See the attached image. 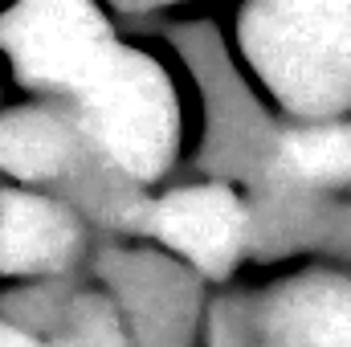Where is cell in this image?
Instances as JSON below:
<instances>
[{"label":"cell","instance_id":"cell-1","mask_svg":"<svg viewBox=\"0 0 351 347\" xmlns=\"http://www.w3.org/2000/svg\"><path fill=\"white\" fill-rule=\"evenodd\" d=\"M241 41L294 110H335L351 102V4H258Z\"/></svg>","mask_w":351,"mask_h":347},{"label":"cell","instance_id":"cell-2","mask_svg":"<svg viewBox=\"0 0 351 347\" xmlns=\"http://www.w3.org/2000/svg\"><path fill=\"white\" fill-rule=\"evenodd\" d=\"M74 94L82 102L86 135L119 172L135 180L164 172L176 147V98L156 62L110 45Z\"/></svg>","mask_w":351,"mask_h":347},{"label":"cell","instance_id":"cell-3","mask_svg":"<svg viewBox=\"0 0 351 347\" xmlns=\"http://www.w3.org/2000/svg\"><path fill=\"white\" fill-rule=\"evenodd\" d=\"M0 41L37 86L78 90L110 53V33L90 4H21L0 21Z\"/></svg>","mask_w":351,"mask_h":347},{"label":"cell","instance_id":"cell-4","mask_svg":"<svg viewBox=\"0 0 351 347\" xmlns=\"http://www.w3.org/2000/svg\"><path fill=\"white\" fill-rule=\"evenodd\" d=\"M152 229L208 274L229 270L245 237V208L229 188H184L152 208Z\"/></svg>","mask_w":351,"mask_h":347},{"label":"cell","instance_id":"cell-5","mask_svg":"<svg viewBox=\"0 0 351 347\" xmlns=\"http://www.w3.org/2000/svg\"><path fill=\"white\" fill-rule=\"evenodd\" d=\"M74 250V225L70 217L37 196H4L0 200V270L33 274L53 270Z\"/></svg>","mask_w":351,"mask_h":347},{"label":"cell","instance_id":"cell-6","mask_svg":"<svg viewBox=\"0 0 351 347\" xmlns=\"http://www.w3.org/2000/svg\"><path fill=\"white\" fill-rule=\"evenodd\" d=\"M269 323L286 347H351V286L331 278H311L290 286Z\"/></svg>","mask_w":351,"mask_h":347},{"label":"cell","instance_id":"cell-7","mask_svg":"<svg viewBox=\"0 0 351 347\" xmlns=\"http://www.w3.org/2000/svg\"><path fill=\"white\" fill-rule=\"evenodd\" d=\"M70 127L53 110H16L0 119V168L12 176H58L70 164Z\"/></svg>","mask_w":351,"mask_h":347},{"label":"cell","instance_id":"cell-8","mask_svg":"<svg viewBox=\"0 0 351 347\" xmlns=\"http://www.w3.org/2000/svg\"><path fill=\"white\" fill-rule=\"evenodd\" d=\"M282 172L298 184H348L351 180V127L298 131L278 152Z\"/></svg>","mask_w":351,"mask_h":347},{"label":"cell","instance_id":"cell-9","mask_svg":"<svg viewBox=\"0 0 351 347\" xmlns=\"http://www.w3.org/2000/svg\"><path fill=\"white\" fill-rule=\"evenodd\" d=\"M0 347H45L37 344V339H29V335H21V331H12V327H0ZM66 347H110L106 339H82V344H66Z\"/></svg>","mask_w":351,"mask_h":347}]
</instances>
